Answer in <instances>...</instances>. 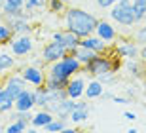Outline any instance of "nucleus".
I'll return each mask as SVG.
<instances>
[{"instance_id":"nucleus-1","label":"nucleus","mask_w":146,"mask_h":133,"mask_svg":"<svg viewBox=\"0 0 146 133\" xmlns=\"http://www.w3.org/2000/svg\"><path fill=\"white\" fill-rule=\"evenodd\" d=\"M63 19H65V31L74 32L80 38L93 34L99 21L93 13L82 10V8H66L65 13H63Z\"/></svg>"},{"instance_id":"nucleus-2","label":"nucleus","mask_w":146,"mask_h":133,"mask_svg":"<svg viewBox=\"0 0 146 133\" xmlns=\"http://www.w3.org/2000/svg\"><path fill=\"white\" fill-rule=\"evenodd\" d=\"M119 67H121V59L110 49L108 55H106V53L95 55L87 65H84L82 74H89L91 78H95V76L104 74V72H118Z\"/></svg>"},{"instance_id":"nucleus-3","label":"nucleus","mask_w":146,"mask_h":133,"mask_svg":"<svg viewBox=\"0 0 146 133\" xmlns=\"http://www.w3.org/2000/svg\"><path fill=\"white\" fill-rule=\"evenodd\" d=\"M110 19L121 27L135 25V13H133V0H119L110 8Z\"/></svg>"},{"instance_id":"nucleus-4","label":"nucleus","mask_w":146,"mask_h":133,"mask_svg":"<svg viewBox=\"0 0 146 133\" xmlns=\"http://www.w3.org/2000/svg\"><path fill=\"white\" fill-rule=\"evenodd\" d=\"M68 80H70V76H66L59 61L48 65V72H46V88L48 90H65Z\"/></svg>"},{"instance_id":"nucleus-5","label":"nucleus","mask_w":146,"mask_h":133,"mask_svg":"<svg viewBox=\"0 0 146 133\" xmlns=\"http://www.w3.org/2000/svg\"><path fill=\"white\" fill-rule=\"evenodd\" d=\"M8 46H10V51L13 57L23 59L34 51V38L33 34H15Z\"/></svg>"},{"instance_id":"nucleus-6","label":"nucleus","mask_w":146,"mask_h":133,"mask_svg":"<svg viewBox=\"0 0 146 133\" xmlns=\"http://www.w3.org/2000/svg\"><path fill=\"white\" fill-rule=\"evenodd\" d=\"M112 51L118 55L119 59H137L139 57V53H141V46L133 40V38H119L118 42L114 44V48H112Z\"/></svg>"},{"instance_id":"nucleus-7","label":"nucleus","mask_w":146,"mask_h":133,"mask_svg":"<svg viewBox=\"0 0 146 133\" xmlns=\"http://www.w3.org/2000/svg\"><path fill=\"white\" fill-rule=\"evenodd\" d=\"M66 49L63 44L59 42H55V40H49L48 44H44V48H42V53H40V57H42V61L46 63V67L51 63H57V61H61V59L66 55Z\"/></svg>"},{"instance_id":"nucleus-8","label":"nucleus","mask_w":146,"mask_h":133,"mask_svg":"<svg viewBox=\"0 0 146 133\" xmlns=\"http://www.w3.org/2000/svg\"><path fill=\"white\" fill-rule=\"evenodd\" d=\"M17 72H19V74L25 78V82H27L29 86H33V88L46 84V70H44L42 67H36V65L31 63V65H25V67H21Z\"/></svg>"},{"instance_id":"nucleus-9","label":"nucleus","mask_w":146,"mask_h":133,"mask_svg":"<svg viewBox=\"0 0 146 133\" xmlns=\"http://www.w3.org/2000/svg\"><path fill=\"white\" fill-rule=\"evenodd\" d=\"M51 40H55V42H59V44H63L65 46V49L68 53H72L78 46H80V42H82V38L80 36H76L74 32H70V31H55L53 34H51Z\"/></svg>"},{"instance_id":"nucleus-10","label":"nucleus","mask_w":146,"mask_h":133,"mask_svg":"<svg viewBox=\"0 0 146 133\" xmlns=\"http://www.w3.org/2000/svg\"><path fill=\"white\" fill-rule=\"evenodd\" d=\"M86 84H87V80L82 76V72L76 74V76H72V78L68 80L66 88H65L66 97H68V99H74V101L82 99V97H84V91H86Z\"/></svg>"},{"instance_id":"nucleus-11","label":"nucleus","mask_w":146,"mask_h":133,"mask_svg":"<svg viewBox=\"0 0 146 133\" xmlns=\"http://www.w3.org/2000/svg\"><path fill=\"white\" fill-rule=\"evenodd\" d=\"M4 23H8V27L11 29L13 34H31L33 32V25H31V13L25 11L23 17H13V19H2Z\"/></svg>"},{"instance_id":"nucleus-12","label":"nucleus","mask_w":146,"mask_h":133,"mask_svg":"<svg viewBox=\"0 0 146 133\" xmlns=\"http://www.w3.org/2000/svg\"><path fill=\"white\" fill-rule=\"evenodd\" d=\"M93 34H97L101 40L108 42L110 46H112V44L116 42V38H118V31H116V29H114V25L110 21H106V19H99Z\"/></svg>"},{"instance_id":"nucleus-13","label":"nucleus","mask_w":146,"mask_h":133,"mask_svg":"<svg viewBox=\"0 0 146 133\" xmlns=\"http://www.w3.org/2000/svg\"><path fill=\"white\" fill-rule=\"evenodd\" d=\"M74 105H76L74 99H68V97H66V99H63V101H59V103H55V105H49V106H48V110H49V112H53L55 118L68 122V118H70V112L74 110Z\"/></svg>"},{"instance_id":"nucleus-14","label":"nucleus","mask_w":146,"mask_h":133,"mask_svg":"<svg viewBox=\"0 0 146 133\" xmlns=\"http://www.w3.org/2000/svg\"><path fill=\"white\" fill-rule=\"evenodd\" d=\"M91 116V105H89V101H76V105H74V110L70 112V120L74 126H78V124H84V122H87V118Z\"/></svg>"},{"instance_id":"nucleus-15","label":"nucleus","mask_w":146,"mask_h":133,"mask_svg":"<svg viewBox=\"0 0 146 133\" xmlns=\"http://www.w3.org/2000/svg\"><path fill=\"white\" fill-rule=\"evenodd\" d=\"M25 0H4L2 2V19H13V17H23Z\"/></svg>"},{"instance_id":"nucleus-16","label":"nucleus","mask_w":146,"mask_h":133,"mask_svg":"<svg viewBox=\"0 0 146 133\" xmlns=\"http://www.w3.org/2000/svg\"><path fill=\"white\" fill-rule=\"evenodd\" d=\"M80 46H84V48H87V49H91V51H95L97 55H101V53H108L110 49H112V48H110V44H108V42H104V40H101L97 34H89V36L82 38Z\"/></svg>"},{"instance_id":"nucleus-17","label":"nucleus","mask_w":146,"mask_h":133,"mask_svg":"<svg viewBox=\"0 0 146 133\" xmlns=\"http://www.w3.org/2000/svg\"><path fill=\"white\" fill-rule=\"evenodd\" d=\"M121 67H123V70L131 76V78H137V80H144L146 78V67L139 57L137 59H125L123 63H121Z\"/></svg>"},{"instance_id":"nucleus-18","label":"nucleus","mask_w":146,"mask_h":133,"mask_svg":"<svg viewBox=\"0 0 146 133\" xmlns=\"http://www.w3.org/2000/svg\"><path fill=\"white\" fill-rule=\"evenodd\" d=\"M2 88H6V90L10 91L13 97H17L19 93H21L25 88H29V84L25 82V78H23L19 72H15V74H8L4 80V86Z\"/></svg>"},{"instance_id":"nucleus-19","label":"nucleus","mask_w":146,"mask_h":133,"mask_svg":"<svg viewBox=\"0 0 146 133\" xmlns=\"http://www.w3.org/2000/svg\"><path fill=\"white\" fill-rule=\"evenodd\" d=\"M33 108H36V106H34V93H33V90L25 88V90H23L21 93L15 97V103H13V110L25 112V110H33Z\"/></svg>"},{"instance_id":"nucleus-20","label":"nucleus","mask_w":146,"mask_h":133,"mask_svg":"<svg viewBox=\"0 0 146 133\" xmlns=\"http://www.w3.org/2000/svg\"><path fill=\"white\" fill-rule=\"evenodd\" d=\"M59 63H61V67H63V70L66 72V76H70V78H72V76H76V74H80L82 69H84L82 63L74 57V55H72V53H66Z\"/></svg>"},{"instance_id":"nucleus-21","label":"nucleus","mask_w":146,"mask_h":133,"mask_svg":"<svg viewBox=\"0 0 146 133\" xmlns=\"http://www.w3.org/2000/svg\"><path fill=\"white\" fill-rule=\"evenodd\" d=\"M103 91H104V86L101 84L97 78H91V76H89V80H87V84H86L84 97H86V99H89V101H93V99H101Z\"/></svg>"},{"instance_id":"nucleus-22","label":"nucleus","mask_w":146,"mask_h":133,"mask_svg":"<svg viewBox=\"0 0 146 133\" xmlns=\"http://www.w3.org/2000/svg\"><path fill=\"white\" fill-rule=\"evenodd\" d=\"M55 118L53 112H49L48 108H38V112L33 114V120H31V126L36 129H44V126H48L51 120Z\"/></svg>"},{"instance_id":"nucleus-23","label":"nucleus","mask_w":146,"mask_h":133,"mask_svg":"<svg viewBox=\"0 0 146 133\" xmlns=\"http://www.w3.org/2000/svg\"><path fill=\"white\" fill-rule=\"evenodd\" d=\"M13 103H15V97L11 95L6 88H0V114L13 110Z\"/></svg>"},{"instance_id":"nucleus-24","label":"nucleus","mask_w":146,"mask_h":133,"mask_svg":"<svg viewBox=\"0 0 146 133\" xmlns=\"http://www.w3.org/2000/svg\"><path fill=\"white\" fill-rule=\"evenodd\" d=\"M15 67V57L11 55V51H4L0 49V76L2 74H10V70Z\"/></svg>"},{"instance_id":"nucleus-25","label":"nucleus","mask_w":146,"mask_h":133,"mask_svg":"<svg viewBox=\"0 0 146 133\" xmlns=\"http://www.w3.org/2000/svg\"><path fill=\"white\" fill-rule=\"evenodd\" d=\"M33 93H34V106L36 108H46L48 106V88H46V84L33 88Z\"/></svg>"},{"instance_id":"nucleus-26","label":"nucleus","mask_w":146,"mask_h":133,"mask_svg":"<svg viewBox=\"0 0 146 133\" xmlns=\"http://www.w3.org/2000/svg\"><path fill=\"white\" fill-rule=\"evenodd\" d=\"M72 55H74V57L82 63V67H84V65H87L93 57H95V55H97V53L91 51V49H87V48H84V46H78V48L72 51Z\"/></svg>"},{"instance_id":"nucleus-27","label":"nucleus","mask_w":146,"mask_h":133,"mask_svg":"<svg viewBox=\"0 0 146 133\" xmlns=\"http://www.w3.org/2000/svg\"><path fill=\"white\" fill-rule=\"evenodd\" d=\"M133 13H135V21L141 23L146 19V0H133Z\"/></svg>"},{"instance_id":"nucleus-28","label":"nucleus","mask_w":146,"mask_h":133,"mask_svg":"<svg viewBox=\"0 0 146 133\" xmlns=\"http://www.w3.org/2000/svg\"><path fill=\"white\" fill-rule=\"evenodd\" d=\"M13 36H15V34L11 32V29L8 27V23H4L2 19H0V46H8Z\"/></svg>"},{"instance_id":"nucleus-29","label":"nucleus","mask_w":146,"mask_h":133,"mask_svg":"<svg viewBox=\"0 0 146 133\" xmlns=\"http://www.w3.org/2000/svg\"><path fill=\"white\" fill-rule=\"evenodd\" d=\"M46 8H48L49 13L61 15V13H65V10H66V2H63V0H48Z\"/></svg>"},{"instance_id":"nucleus-30","label":"nucleus","mask_w":146,"mask_h":133,"mask_svg":"<svg viewBox=\"0 0 146 133\" xmlns=\"http://www.w3.org/2000/svg\"><path fill=\"white\" fill-rule=\"evenodd\" d=\"M29 126H31L29 120H15V122H10V126L6 128V133H25Z\"/></svg>"},{"instance_id":"nucleus-31","label":"nucleus","mask_w":146,"mask_h":133,"mask_svg":"<svg viewBox=\"0 0 146 133\" xmlns=\"http://www.w3.org/2000/svg\"><path fill=\"white\" fill-rule=\"evenodd\" d=\"M65 128H66V122H65V120L53 118L48 126H44V131H46V133H61Z\"/></svg>"},{"instance_id":"nucleus-32","label":"nucleus","mask_w":146,"mask_h":133,"mask_svg":"<svg viewBox=\"0 0 146 133\" xmlns=\"http://www.w3.org/2000/svg\"><path fill=\"white\" fill-rule=\"evenodd\" d=\"M63 99H66V91L65 90H48V106L63 101ZM48 106H46V108H48Z\"/></svg>"},{"instance_id":"nucleus-33","label":"nucleus","mask_w":146,"mask_h":133,"mask_svg":"<svg viewBox=\"0 0 146 133\" xmlns=\"http://www.w3.org/2000/svg\"><path fill=\"white\" fill-rule=\"evenodd\" d=\"M46 4H48V0H25L23 10L29 11V13H33V11L38 10V8H46Z\"/></svg>"},{"instance_id":"nucleus-34","label":"nucleus","mask_w":146,"mask_h":133,"mask_svg":"<svg viewBox=\"0 0 146 133\" xmlns=\"http://www.w3.org/2000/svg\"><path fill=\"white\" fill-rule=\"evenodd\" d=\"M133 40H135L139 46H146V25L139 27L135 31V34H133Z\"/></svg>"},{"instance_id":"nucleus-35","label":"nucleus","mask_w":146,"mask_h":133,"mask_svg":"<svg viewBox=\"0 0 146 133\" xmlns=\"http://www.w3.org/2000/svg\"><path fill=\"white\" fill-rule=\"evenodd\" d=\"M95 78L103 86H108V84H114V82H116V72H104V74H99V76H95Z\"/></svg>"},{"instance_id":"nucleus-36","label":"nucleus","mask_w":146,"mask_h":133,"mask_svg":"<svg viewBox=\"0 0 146 133\" xmlns=\"http://www.w3.org/2000/svg\"><path fill=\"white\" fill-rule=\"evenodd\" d=\"M116 105H129V103H135V99H131V97H127V95H114V99H112Z\"/></svg>"},{"instance_id":"nucleus-37","label":"nucleus","mask_w":146,"mask_h":133,"mask_svg":"<svg viewBox=\"0 0 146 133\" xmlns=\"http://www.w3.org/2000/svg\"><path fill=\"white\" fill-rule=\"evenodd\" d=\"M116 2H119V0H97V6L103 8V10H106V8H112Z\"/></svg>"},{"instance_id":"nucleus-38","label":"nucleus","mask_w":146,"mask_h":133,"mask_svg":"<svg viewBox=\"0 0 146 133\" xmlns=\"http://www.w3.org/2000/svg\"><path fill=\"white\" fill-rule=\"evenodd\" d=\"M101 99H103V101H112V99H114V93H112V91H103Z\"/></svg>"},{"instance_id":"nucleus-39","label":"nucleus","mask_w":146,"mask_h":133,"mask_svg":"<svg viewBox=\"0 0 146 133\" xmlns=\"http://www.w3.org/2000/svg\"><path fill=\"white\" fill-rule=\"evenodd\" d=\"M139 59H141L142 63L146 67V46H141V53H139Z\"/></svg>"},{"instance_id":"nucleus-40","label":"nucleus","mask_w":146,"mask_h":133,"mask_svg":"<svg viewBox=\"0 0 146 133\" xmlns=\"http://www.w3.org/2000/svg\"><path fill=\"white\" fill-rule=\"evenodd\" d=\"M123 116H125V120H129V122H135V120H137V114H135V112H131V110H127Z\"/></svg>"},{"instance_id":"nucleus-41","label":"nucleus","mask_w":146,"mask_h":133,"mask_svg":"<svg viewBox=\"0 0 146 133\" xmlns=\"http://www.w3.org/2000/svg\"><path fill=\"white\" fill-rule=\"evenodd\" d=\"M61 133H82V129H78V128H68V126H66V128L63 129Z\"/></svg>"},{"instance_id":"nucleus-42","label":"nucleus","mask_w":146,"mask_h":133,"mask_svg":"<svg viewBox=\"0 0 146 133\" xmlns=\"http://www.w3.org/2000/svg\"><path fill=\"white\" fill-rule=\"evenodd\" d=\"M25 133H40V131H38L36 128H33V126H29V128L25 129Z\"/></svg>"},{"instance_id":"nucleus-43","label":"nucleus","mask_w":146,"mask_h":133,"mask_svg":"<svg viewBox=\"0 0 146 133\" xmlns=\"http://www.w3.org/2000/svg\"><path fill=\"white\" fill-rule=\"evenodd\" d=\"M127 133H137V128H129V129H127Z\"/></svg>"},{"instance_id":"nucleus-44","label":"nucleus","mask_w":146,"mask_h":133,"mask_svg":"<svg viewBox=\"0 0 146 133\" xmlns=\"http://www.w3.org/2000/svg\"><path fill=\"white\" fill-rule=\"evenodd\" d=\"M0 19H2V2H0Z\"/></svg>"},{"instance_id":"nucleus-45","label":"nucleus","mask_w":146,"mask_h":133,"mask_svg":"<svg viewBox=\"0 0 146 133\" xmlns=\"http://www.w3.org/2000/svg\"><path fill=\"white\" fill-rule=\"evenodd\" d=\"M0 133H6V129H2V128H0Z\"/></svg>"},{"instance_id":"nucleus-46","label":"nucleus","mask_w":146,"mask_h":133,"mask_svg":"<svg viewBox=\"0 0 146 133\" xmlns=\"http://www.w3.org/2000/svg\"><path fill=\"white\" fill-rule=\"evenodd\" d=\"M82 133H91V131H82Z\"/></svg>"},{"instance_id":"nucleus-47","label":"nucleus","mask_w":146,"mask_h":133,"mask_svg":"<svg viewBox=\"0 0 146 133\" xmlns=\"http://www.w3.org/2000/svg\"><path fill=\"white\" fill-rule=\"evenodd\" d=\"M63 2H68V0H63Z\"/></svg>"},{"instance_id":"nucleus-48","label":"nucleus","mask_w":146,"mask_h":133,"mask_svg":"<svg viewBox=\"0 0 146 133\" xmlns=\"http://www.w3.org/2000/svg\"><path fill=\"white\" fill-rule=\"evenodd\" d=\"M0 2H4V0H0Z\"/></svg>"}]
</instances>
